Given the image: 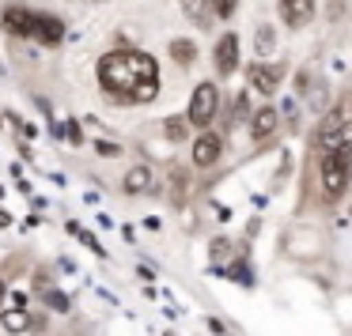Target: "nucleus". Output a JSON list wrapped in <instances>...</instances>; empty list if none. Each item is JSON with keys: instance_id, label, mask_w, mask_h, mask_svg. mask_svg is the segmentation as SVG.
I'll return each instance as SVG.
<instances>
[{"instance_id": "nucleus-1", "label": "nucleus", "mask_w": 352, "mask_h": 336, "mask_svg": "<svg viewBox=\"0 0 352 336\" xmlns=\"http://www.w3.org/2000/svg\"><path fill=\"white\" fill-rule=\"evenodd\" d=\"M102 95L114 102H152L160 95V64L140 49H110L95 64Z\"/></svg>"}, {"instance_id": "nucleus-2", "label": "nucleus", "mask_w": 352, "mask_h": 336, "mask_svg": "<svg viewBox=\"0 0 352 336\" xmlns=\"http://www.w3.org/2000/svg\"><path fill=\"white\" fill-rule=\"evenodd\" d=\"M352 178V144H337L329 152H322L318 163V189L326 200H337L344 189H349Z\"/></svg>"}, {"instance_id": "nucleus-3", "label": "nucleus", "mask_w": 352, "mask_h": 336, "mask_svg": "<svg viewBox=\"0 0 352 336\" xmlns=\"http://www.w3.org/2000/svg\"><path fill=\"white\" fill-rule=\"evenodd\" d=\"M318 144H322V152H329V147H337V144H352V95L337 99L333 110L322 117Z\"/></svg>"}, {"instance_id": "nucleus-4", "label": "nucleus", "mask_w": 352, "mask_h": 336, "mask_svg": "<svg viewBox=\"0 0 352 336\" xmlns=\"http://www.w3.org/2000/svg\"><path fill=\"white\" fill-rule=\"evenodd\" d=\"M216 114H220V91H216V84H197L190 95V110H186L190 125L193 129H208L216 121Z\"/></svg>"}, {"instance_id": "nucleus-5", "label": "nucleus", "mask_w": 352, "mask_h": 336, "mask_svg": "<svg viewBox=\"0 0 352 336\" xmlns=\"http://www.w3.org/2000/svg\"><path fill=\"white\" fill-rule=\"evenodd\" d=\"M190 155H193V167H197V170L216 167V163H220V155H223V136L201 129V136L193 140V152H190Z\"/></svg>"}, {"instance_id": "nucleus-6", "label": "nucleus", "mask_w": 352, "mask_h": 336, "mask_svg": "<svg viewBox=\"0 0 352 336\" xmlns=\"http://www.w3.org/2000/svg\"><path fill=\"white\" fill-rule=\"evenodd\" d=\"M284 80V69L280 64H250V72H246V84H250V91H261V95H273L276 87H280Z\"/></svg>"}, {"instance_id": "nucleus-7", "label": "nucleus", "mask_w": 352, "mask_h": 336, "mask_svg": "<svg viewBox=\"0 0 352 336\" xmlns=\"http://www.w3.org/2000/svg\"><path fill=\"white\" fill-rule=\"evenodd\" d=\"M212 64L220 76H231V72L239 69V34L228 31L220 34V42H216V53H212Z\"/></svg>"}, {"instance_id": "nucleus-8", "label": "nucleus", "mask_w": 352, "mask_h": 336, "mask_svg": "<svg viewBox=\"0 0 352 336\" xmlns=\"http://www.w3.org/2000/svg\"><path fill=\"white\" fill-rule=\"evenodd\" d=\"M155 185H160V178H155V170L148 167V163L129 167V170H125V178H122V189L133 193V197H140V193H155Z\"/></svg>"}, {"instance_id": "nucleus-9", "label": "nucleus", "mask_w": 352, "mask_h": 336, "mask_svg": "<svg viewBox=\"0 0 352 336\" xmlns=\"http://www.w3.org/2000/svg\"><path fill=\"white\" fill-rule=\"evenodd\" d=\"M34 42H42V46H61L65 38V23L57 16H46V12H34V31H31Z\"/></svg>"}, {"instance_id": "nucleus-10", "label": "nucleus", "mask_w": 352, "mask_h": 336, "mask_svg": "<svg viewBox=\"0 0 352 336\" xmlns=\"http://www.w3.org/2000/svg\"><path fill=\"white\" fill-rule=\"evenodd\" d=\"M276 121H280L276 106H258V110H254V114H250V136H254V144H265V140L276 132Z\"/></svg>"}, {"instance_id": "nucleus-11", "label": "nucleus", "mask_w": 352, "mask_h": 336, "mask_svg": "<svg viewBox=\"0 0 352 336\" xmlns=\"http://www.w3.org/2000/svg\"><path fill=\"white\" fill-rule=\"evenodd\" d=\"M314 16V0H280V19L288 27H307Z\"/></svg>"}, {"instance_id": "nucleus-12", "label": "nucleus", "mask_w": 352, "mask_h": 336, "mask_svg": "<svg viewBox=\"0 0 352 336\" xmlns=\"http://www.w3.org/2000/svg\"><path fill=\"white\" fill-rule=\"evenodd\" d=\"M4 31H8V34H19V38H31V31H34V12H31V8H16V4H12V8L4 12Z\"/></svg>"}, {"instance_id": "nucleus-13", "label": "nucleus", "mask_w": 352, "mask_h": 336, "mask_svg": "<svg viewBox=\"0 0 352 336\" xmlns=\"http://www.w3.org/2000/svg\"><path fill=\"white\" fill-rule=\"evenodd\" d=\"M170 57H175V61L182 64V69H190L193 57H197V46H193L190 38H175V42H170Z\"/></svg>"}, {"instance_id": "nucleus-14", "label": "nucleus", "mask_w": 352, "mask_h": 336, "mask_svg": "<svg viewBox=\"0 0 352 336\" xmlns=\"http://www.w3.org/2000/svg\"><path fill=\"white\" fill-rule=\"evenodd\" d=\"M170 185H175V204H186V193H190V170L170 167Z\"/></svg>"}, {"instance_id": "nucleus-15", "label": "nucleus", "mask_w": 352, "mask_h": 336, "mask_svg": "<svg viewBox=\"0 0 352 336\" xmlns=\"http://www.w3.org/2000/svg\"><path fill=\"white\" fill-rule=\"evenodd\" d=\"M0 325L8 328L12 336H19V333H27V328H31V317H27V310H19V306H16V310L4 313V321H0Z\"/></svg>"}, {"instance_id": "nucleus-16", "label": "nucleus", "mask_w": 352, "mask_h": 336, "mask_svg": "<svg viewBox=\"0 0 352 336\" xmlns=\"http://www.w3.org/2000/svg\"><path fill=\"white\" fill-rule=\"evenodd\" d=\"M178 4H182V12L197 27H208V4H205V0H178Z\"/></svg>"}, {"instance_id": "nucleus-17", "label": "nucleus", "mask_w": 352, "mask_h": 336, "mask_svg": "<svg viewBox=\"0 0 352 336\" xmlns=\"http://www.w3.org/2000/svg\"><path fill=\"white\" fill-rule=\"evenodd\" d=\"M186 132H190V117H170L167 121V136L175 140V144H182Z\"/></svg>"}, {"instance_id": "nucleus-18", "label": "nucleus", "mask_w": 352, "mask_h": 336, "mask_svg": "<svg viewBox=\"0 0 352 336\" xmlns=\"http://www.w3.org/2000/svg\"><path fill=\"white\" fill-rule=\"evenodd\" d=\"M239 8V0H212V16L216 19H231Z\"/></svg>"}, {"instance_id": "nucleus-19", "label": "nucleus", "mask_w": 352, "mask_h": 336, "mask_svg": "<svg viewBox=\"0 0 352 336\" xmlns=\"http://www.w3.org/2000/svg\"><path fill=\"white\" fill-rule=\"evenodd\" d=\"M228 253H231V245L223 242V238H216V242H212V261H216V265H223V257H228Z\"/></svg>"}, {"instance_id": "nucleus-20", "label": "nucleus", "mask_w": 352, "mask_h": 336, "mask_svg": "<svg viewBox=\"0 0 352 336\" xmlns=\"http://www.w3.org/2000/svg\"><path fill=\"white\" fill-rule=\"evenodd\" d=\"M46 302H50V306H54V310H61V313H65V310H69V298H65V295H61V291H50V295H46Z\"/></svg>"}, {"instance_id": "nucleus-21", "label": "nucleus", "mask_w": 352, "mask_h": 336, "mask_svg": "<svg viewBox=\"0 0 352 336\" xmlns=\"http://www.w3.org/2000/svg\"><path fill=\"white\" fill-rule=\"evenodd\" d=\"M273 49V31H258V53H269Z\"/></svg>"}, {"instance_id": "nucleus-22", "label": "nucleus", "mask_w": 352, "mask_h": 336, "mask_svg": "<svg viewBox=\"0 0 352 336\" xmlns=\"http://www.w3.org/2000/svg\"><path fill=\"white\" fill-rule=\"evenodd\" d=\"M65 129H69V140H72V144H76V147L84 144V132H80V125H76V121H69V125H65Z\"/></svg>"}, {"instance_id": "nucleus-23", "label": "nucleus", "mask_w": 352, "mask_h": 336, "mask_svg": "<svg viewBox=\"0 0 352 336\" xmlns=\"http://www.w3.org/2000/svg\"><path fill=\"white\" fill-rule=\"evenodd\" d=\"M99 155H110V159H114V155H122V147L110 144V140H99Z\"/></svg>"}, {"instance_id": "nucleus-24", "label": "nucleus", "mask_w": 352, "mask_h": 336, "mask_svg": "<svg viewBox=\"0 0 352 336\" xmlns=\"http://www.w3.org/2000/svg\"><path fill=\"white\" fill-rule=\"evenodd\" d=\"M8 223H12V219H8V215H4V212H0V227H8Z\"/></svg>"}, {"instance_id": "nucleus-25", "label": "nucleus", "mask_w": 352, "mask_h": 336, "mask_svg": "<svg viewBox=\"0 0 352 336\" xmlns=\"http://www.w3.org/2000/svg\"><path fill=\"white\" fill-rule=\"evenodd\" d=\"M0 302H4V280H0Z\"/></svg>"}]
</instances>
